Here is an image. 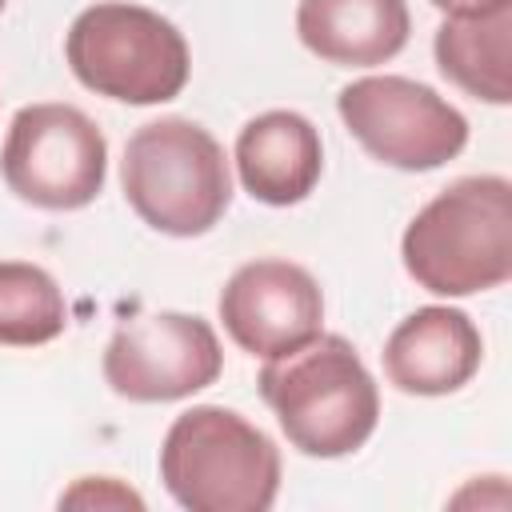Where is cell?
<instances>
[{"label": "cell", "instance_id": "15", "mask_svg": "<svg viewBox=\"0 0 512 512\" xmlns=\"http://www.w3.org/2000/svg\"><path fill=\"white\" fill-rule=\"evenodd\" d=\"M60 504H72V508H92V504L96 508H144V500L112 476H84L76 488H68L60 496Z\"/></svg>", "mask_w": 512, "mask_h": 512}, {"label": "cell", "instance_id": "12", "mask_svg": "<svg viewBox=\"0 0 512 512\" xmlns=\"http://www.w3.org/2000/svg\"><path fill=\"white\" fill-rule=\"evenodd\" d=\"M412 16L404 0H300V44L336 68H376L404 52Z\"/></svg>", "mask_w": 512, "mask_h": 512}, {"label": "cell", "instance_id": "4", "mask_svg": "<svg viewBox=\"0 0 512 512\" xmlns=\"http://www.w3.org/2000/svg\"><path fill=\"white\" fill-rule=\"evenodd\" d=\"M128 208L164 236H204L232 204V172L220 140L184 116L140 124L120 160Z\"/></svg>", "mask_w": 512, "mask_h": 512}, {"label": "cell", "instance_id": "2", "mask_svg": "<svg viewBox=\"0 0 512 512\" xmlns=\"http://www.w3.org/2000/svg\"><path fill=\"white\" fill-rule=\"evenodd\" d=\"M404 272L432 296H472L512 276V184L460 176L440 188L400 236Z\"/></svg>", "mask_w": 512, "mask_h": 512}, {"label": "cell", "instance_id": "6", "mask_svg": "<svg viewBox=\"0 0 512 512\" xmlns=\"http://www.w3.org/2000/svg\"><path fill=\"white\" fill-rule=\"evenodd\" d=\"M8 192L44 212L88 208L108 176V140L76 104H24L0 148Z\"/></svg>", "mask_w": 512, "mask_h": 512}, {"label": "cell", "instance_id": "17", "mask_svg": "<svg viewBox=\"0 0 512 512\" xmlns=\"http://www.w3.org/2000/svg\"><path fill=\"white\" fill-rule=\"evenodd\" d=\"M4 4H8V0H0V12H4Z\"/></svg>", "mask_w": 512, "mask_h": 512}, {"label": "cell", "instance_id": "8", "mask_svg": "<svg viewBox=\"0 0 512 512\" xmlns=\"http://www.w3.org/2000/svg\"><path fill=\"white\" fill-rule=\"evenodd\" d=\"M224 368L220 340L208 320L188 312H140L116 324L100 372L104 384L132 404H168L216 384Z\"/></svg>", "mask_w": 512, "mask_h": 512}, {"label": "cell", "instance_id": "16", "mask_svg": "<svg viewBox=\"0 0 512 512\" xmlns=\"http://www.w3.org/2000/svg\"><path fill=\"white\" fill-rule=\"evenodd\" d=\"M428 4H436L440 12H452V8H464V4H476V0H428Z\"/></svg>", "mask_w": 512, "mask_h": 512}, {"label": "cell", "instance_id": "11", "mask_svg": "<svg viewBox=\"0 0 512 512\" xmlns=\"http://www.w3.org/2000/svg\"><path fill=\"white\" fill-rule=\"evenodd\" d=\"M232 160L252 200L288 208V204H300L320 184L324 144L308 116L292 108H272L252 116L240 128Z\"/></svg>", "mask_w": 512, "mask_h": 512}, {"label": "cell", "instance_id": "10", "mask_svg": "<svg viewBox=\"0 0 512 512\" xmlns=\"http://www.w3.org/2000/svg\"><path fill=\"white\" fill-rule=\"evenodd\" d=\"M380 360L396 392L448 396L476 376L484 360V340L468 312L448 304H428L392 328Z\"/></svg>", "mask_w": 512, "mask_h": 512}, {"label": "cell", "instance_id": "5", "mask_svg": "<svg viewBox=\"0 0 512 512\" xmlns=\"http://www.w3.org/2000/svg\"><path fill=\"white\" fill-rule=\"evenodd\" d=\"M64 60L88 92L136 108L176 100L192 72L184 32L168 16L128 0L84 8L68 24Z\"/></svg>", "mask_w": 512, "mask_h": 512}, {"label": "cell", "instance_id": "14", "mask_svg": "<svg viewBox=\"0 0 512 512\" xmlns=\"http://www.w3.org/2000/svg\"><path fill=\"white\" fill-rule=\"evenodd\" d=\"M68 328V304L48 268L0 260V344L36 348Z\"/></svg>", "mask_w": 512, "mask_h": 512}, {"label": "cell", "instance_id": "7", "mask_svg": "<svg viewBox=\"0 0 512 512\" xmlns=\"http://www.w3.org/2000/svg\"><path fill=\"white\" fill-rule=\"evenodd\" d=\"M336 112L360 148L400 172H432L468 144V120L436 88L408 76H360L336 92Z\"/></svg>", "mask_w": 512, "mask_h": 512}, {"label": "cell", "instance_id": "13", "mask_svg": "<svg viewBox=\"0 0 512 512\" xmlns=\"http://www.w3.org/2000/svg\"><path fill=\"white\" fill-rule=\"evenodd\" d=\"M436 68L460 92L484 104L512 100V0H476L444 12L436 40Z\"/></svg>", "mask_w": 512, "mask_h": 512}, {"label": "cell", "instance_id": "9", "mask_svg": "<svg viewBox=\"0 0 512 512\" xmlns=\"http://www.w3.org/2000/svg\"><path fill=\"white\" fill-rule=\"evenodd\" d=\"M216 312L240 352L276 360L320 336L324 292L308 268L280 256H260L228 276Z\"/></svg>", "mask_w": 512, "mask_h": 512}, {"label": "cell", "instance_id": "3", "mask_svg": "<svg viewBox=\"0 0 512 512\" xmlns=\"http://www.w3.org/2000/svg\"><path fill=\"white\" fill-rule=\"evenodd\" d=\"M160 480L188 512H268L280 492V448L224 404H192L160 444Z\"/></svg>", "mask_w": 512, "mask_h": 512}, {"label": "cell", "instance_id": "1", "mask_svg": "<svg viewBox=\"0 0 512 512\" xmlns=\"http://www.w3.org/2000/svg\"><path fill=\"white\" fill-rule=\"evenodd\" d=\"M256 388L288 444L312 460L364 448L380 420V388L360 352L336 332H320L296 352L264 360Z\"/></svg>", "mask_w": 512, "mask_h": 512}]
</instances>
